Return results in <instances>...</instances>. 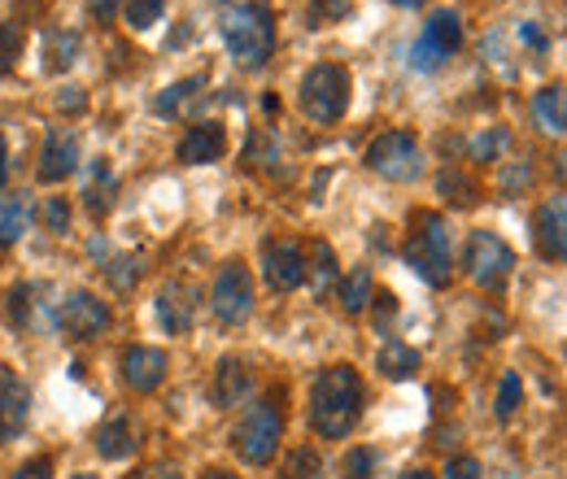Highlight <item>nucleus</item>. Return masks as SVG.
<instances>
[{
	"label": "nucleus",
	"instance_id": "obj_50",
	"mask_svg": "<svg viewBox=\"0 0 567 479\" xmlns=\"http://www.w3.org/2000/svg\"><path fill=\"white\" fill-rule=\"evenodd\" d=\"M74 479H96V476H74Z\"/></svg>",
	"mask_w": 567,
	"mask_h": 479
},
{
	"label": "nucleus",
	"instance_id": "obj_3",
	"mask_svg": "<svg viewBox=\"0 0 567 479\" xmlns=\"http://www.w3.org/2000/svg\"><path fill=\"white\" fill-rule=\"evenodd\" d=\"M406 262H411V271L420 274L424 283H432V288L450 283V227H445V218H441V214L420 209V214L411 218Z\"/></svg>",
	"mask_w": 567,
	"mask_h": 479
},
{
	"label": "nucleus",
	"instance_id": "obj_9",
	"mask_svg": "<svg viewBox=\"0 0 567 479\" xmlns=\"http://www.w3.org/2000/svg\"><path fill=\"white\" fill-rule=\"evenodd\" d=\"M210 310L214 319L227 323V327H236V323H245L254 314V279H249V271L240 262H227L218 271L210 292Z\"/></svg>",
	"mask_w": 567,
	"mask_h": 479
},
{
	"label": "nucleus",
	"instance_id": "obj_27",
	"mask_svg": "<svg viewBox=\"0 0 567 479\" xmlns=\"http://www.w3.org/2000/svg\"><path fill=\"white\" fill-rule=\"evenodd\" d=\"M367 301H371V271L354 267V271L341 279V305H346V314H362Z\"/></svg>",
	"mask_w": 567,
	"mask_h": 479
},
{
	"label": "nucleus",
	"instance_id": "obj_7",
	"mask_svg": "<svg viewBox=\"0 0 567 479\" xmlns=\"http://www.w3.org/2000/svg\"><path fill=\"white\" fill-rule=\"evenodd\" d=\"M458 49H463V22H458V13L454 9H436L424 22V35L411 49V66L424 70V74L427 70H441Z\"/></svg>",
	"mask_w": 567,
	"mask_h": 479
},
{
	"label": "nucleus",
	"instance_id": "obj_29",
	"mask_svg": "<svg viewBox=\"0 0 567 479\" xmlns=\"http://www.w3.org/2000/svg\"><path fill=\"white\" fill-rule=\"evenodd\" d=\"M162 9H166V0H127V27L132 31H148L153 22H162Z\"/></svg>",
	"mask_w": 567,
	"mask_h": 479
},
{
	"label": "nucleus",
	"instance_id": "obj_13",
	"mask_svg": "<svg viewBox=\"0 0 567 479\" xmlns=\"http://www.w3.org/2000/svg\"><path fill=\"white\" fill-rule=\"evenodd\" d=\"M533 227H537V249H542V258L567 262V197L542 201Z\"/></svg>",
	"mask_w": 567,
	"mask_h": 479
},
{
	"label": "nucleus",
	"instance_id": "obj_35",
	"mask_svg": "<svg viewBox=\"0 0 567 479\" xmlns=\"http://www.w3.org/2000/svg\"><path fill=\"white\" fill-rule=\"evenodd\" d=\"M519 397H524V384H519L515 371H506L502 384H497V418H511L515 406H519Z\"/></svg>",
	"mask_w": 567,
	"mask_h": 479
},
{
	"label": "nucleus",
	"instance_id": "obj_40",
	"mask_svg": "<svg viewBox=\"0 0 567 479\" xmlns=\"http://www.w3.org/2000/svg\"><path fill=\"white\" fill-rule=\"evenodd\" d=\"M44 214H49V227H53V231H66V227H71V206H66L62 197H53Z\"/></svg>",
	"mask_w": 567,
	"mask_h": 479
},
{
	"label": "nucleus",
	"instance_id": "obj_43",
	"mask_svg": "<svg viewBox=\"0 0 567 479\" xmlns=\"http://www.w3.org/2000/svg\"><path fill=\"white\" fill-rule=\"evenodd\" d=\"M528 184H533V170L519 166V170H511V175L502 179V192H515V188H528Z\"/></svg>",
	"mask_w": 567,
	"mask_h": 479
},
{
	"label": "nucleus",
	"instance_id": "obj_12",
	"mask_svg": "<svg viewBox=\"0 0 567 479\" xmlns=\"http://www.w3.org/2000/svg\"><path fill=\"white\" fill-rule=\"evenodd\" d=\"M157 323L171 332V336H184L193 323H197V288L193 283H166L157 292Z\"/></svg>",
	"mask_w": 567,
	"mask_h": 479
},
{
	"label": "nucleus",
	"instance_id": "obj_30",
	"mask_svg": "<svg viewBox=\"0 0 567 479\" xmlns=\"http://www.w3.org/2000/svg\"><path fill=\"white\" fill-rule=\"evenodd\" d=\"M350 9H354V0H310L306 18H310V27H328V22H341Z\"/></svg>",
	"mask_w": 567,
	"mask_h": 479
},
{
	"label": "nucleus",
	"instance_id": "obj_41",
	"mask_svg": "<svg viewBox=\"0 0 567 479\" xmlns=\"http://www.w3.org/2000/svg\"><path fill=\"white\" fill-rule=\"evenodd\" d=\"M118 9H123V0H87V13H92L96 22H114Z\"/></svg>",
	"mask_w": 567,
	"mask_h": 479
},
{
	"label": "nucleus",
	"instance_id": "obj_8",
	"mask_svg": "<svg viewBox=\"0 0 567 479\" xmlns=\"http://www.w3.org/2000/svg\"><path fill=\"white\" fill-rule=\"evenodd\" d=\"M463 267L472 274V283H481V288H502L511 271H515V253H511V244L494 236V231H472V240H467V258H463Z\"/></svg>",
	"mask_w": 567,
	"mask_h": 479
},
{
	"label": "nucleus",
	"instance_id": "obj_31",
	"mask_svg": "<svg viewBox=\"0 0 567 479\" xmlns=\"http://www.w3.org/2000/svg\"><path fill=\"white\" fill-rule=\"evenodd\" d=\"M18 53H22V27L18 22H0V74L18 66Z\"/></svg>",
	"mask_w": 567,
	"mask_h": 479
},
{
	"label": "nucleus",
	"instance_id": "obj_38",
	"mask_svg": "<svg viewBox=\"0 0 567 479\" xmlns=\"http://www.w3.org/2000/svg\"><path fill=\"white\" fill-rule=\"evenodd\" d=\"M445 479H481V462L467 458V454L463 458H450L445 462Z\"/></svg>",
	"mask_w": 567,
	"mask_h": 479
},
{
	"label": "nucleus",
	"instance_id": "obj_14",
	"mask_svg": "<svg viewBox=\"0 0 567 479\" xmlns=\"http://www.w3.org/2000/svg\"><path fill=\"white\" fill-rule=\"evenodd\" d=\"M27 414H31V388L13 371H0V440H18Z\"/></svg>",
	"mask_w": 567,
	"mask_h": 479
},
{
	"label": "nucleus",
	"instance_id": "obj_4",
	"mask_svg": "<svg viewBox=\"0 0 567 479\" xmlns=\"http://www.w3.org/2000/svg\"><path fill=\"white\" fill-rule=\"evenodd\" d=\"M350 110V70L332 66V62H319V66L306 70L301 79V114L319 127L346 118Z\"/></svg>",
	"mask_w": 567,
	"mask_h": 479
},
{
	"label": "nucleus",
	"instance_id": "obj_21",
	"mask_svg": "<svg viewBox=\"0 0 567 479\" xmlns=\"http://www.w3.org/2000/svg\"><path fill=\"white\" fill-rule=\"evenodd\" d=\"M35 296V283H22V288H13V319L22 323V327H31V332H49L53 323H58V314H53V305L49 301H31Z\"/></svg>",
	"mask_w": 567,
	"mask_h": 479
},
{
	"label": "nucleus",
	"instance_id": "obj_26",
	"mask_svg": "<svg viewBox=\"0 0 567 479\" xmlns=\"http://www.w3.org/2000/svg\"><path fill=\"white\" fill-rule=\"evenodd\" d=\"M74 58H79V35L74 31H49L44 35V66L53 70V74L71 70Z\"/></svg>",
	"mask_w": 567,
	"mask_h": 479
},
{
	"label": "nucleus",
	"instance_id": "obj_1",
	"mask_svg": "<svg viewBox=\"0 0 567 479\" xmlns=\"http://www.w3.org/2000/svg\"><path fill=\"white\" fill-rule=\"evenodd\" d=\"M362 414V379L354 366H328L319 371L310 388V423L323 440H346Z\"/></svg>",
	"mask_w": 567,
	"mask_h": 479
},
{
	"label": "nucleus",
	"instance_id": "obj_17",
	"mask_svg": "<svg viewBox=\"0 0 567 479\" xmlns=\"http://www.w3.org/2000/svg\"><path fill=\"white\" fill-rule=\"evenodd\" d=\"M223 153H227V132L218 123H197L179 139V162H188V166H210Z\"/></svg>",
	"mask_w": 567,
	"mask_h": 479
},
{
	"label": "nucleus",
	"instance_id": "obj_48",
	"mask_svg": "<svg viewBox=\"0 0 567 479\" xmlns=\"http://www.w3.org/2000/svg\"><path fill=\"white\" fill-rule=\"evenodd\" d=\"M202 479H236V476H227V471H210V476H202Z\"/></svg>",
	"mask_w": 567,
	"mask_h": 479
},
{
	"label": "nucleus",
	"instance_id": "obj_49",
	"mask_svg": "<svg viewBox=\"0 0 567 479\" xmlns=\"http://www.w3.org/2000/svg\"><path fill=\"white\" fill-rule=\"evenodd\" d=\"M393 4H406V9H415V4H424V0H393Z\"/></svg>",
	"mask_w": 567,
	"mask_h": 479
},
{
	"label": "nucleus",
	"instance_id": "obj_18",
	"mask_svg": "<svg viewBox=\"0 0 567 479\" xmlns=\"http://www.w3.org/2000/svg\"><path fill=\"white\" fill-rule=\"evenodd\" d=\"M249 393H254V375H249V366H245L240 357H223L218 371H214V406L231 410V406H240Z\"/></svg>",
	"mask_w": 567,
	"mask_h": 479
},
{
	"label": "nucleus",
	"instance_id": "obj_37",
	"mask_svg": "<svg viewBox=\"0 0 567 479\" xmlns=\"http://www.w3.org/2000/svg\"><path fill=\"white\" fill-rule=\"evenodd\" d=\"M136 279H141V262H136V258H118V262H110V283H114V288L132 292Z\"/></svg>",
	"mask_w": 567,
	"mask_h": 479
},
{
	"label": "nucleus",
	"instance_id": "obj_46",
	"mask_svg": "<svg viewBox=\"0 0 567 479\" xmlns=\"http://www.w3.org/2000/svg\"><path fill=\"white\" fill-rule=\"evenodd\" d=\"M9 179V153H4V136H0V184Z\"/></svg>",
	"mask_w": 567,
	"mask_h": 479
},
{
	"label": "nucleus",
	"instance_id": "obj_25",
	"mask_svg": "<svg viewBox=\"0 0 567 479\" xmlns=\"http://www.w3.org/2000/svg\"><path fill=\"white\" fill-rule=\"evenodd\" d=\"M202 87H206V79H202V74L179 79V83H171V87L157 96V105H153V110H157L162 118H179V114H184V105H188V101H197V92H202Z\"/></svg>",
	"mask_w": 567,
	"mask_h": 479
},
{
	"label": "nucleus",
	"instance_id": "obj_16",
	"mask_svg": "<svg viewBox=\"0 0 567 479\" xmlns=\"http://www.w3.org/2000/svg\"><path fill=\"white\" fill-rule=\"evenodd\" d=\"M74 170H79V139L71 132H49L44 148H40V179L62 184Z\"/></svg>",
	"mask_w": 567,
	"mask_h": 479
},
{
	"label": "nucleus",
	"instance_id": "obj_36",
	"mask_svg": "<svg viewBox=\"0 0 567 479\" xmlns=\"http://www.w3.org/2000/svg\"><path fill=\"white\" fill-rule=\"evenodd\" d=\"M441 192H454V197H450L454 206H472V201H476V184L463 179L458 170H445V175H441Z\"/></svg>",
	"mask_w": 567,
	"mask_h": 479
},
{
	"label": "nucleus",
	"instance_id": "obj_45",
	"mask_svg": "<svg viewBox=\"0 0 567 479\" xmlns=\"http://www.w3.org/2000/svg\"><path fill=\"white\" fill-rule=\"evenodd\" d=\"M62 110H83V96H79V87H66V96H62Z\"/></svg>",
	"mask_w": 567,
	"mask_h": 479
},
{
	"label": "nucleus",
	"instance_id": "obj_32",
	"mask_svg": "<svg viewBox=\"0 0 567 479\" xmlns=\"http://www.w3.org/2000/svg\"><path fill=\"white\" fill-rule=\"evenodd\" d=\"M502 148H506V132H502V127H489V132L472 136V144H467L472 162H497V153H502Z\"/></svg>",
	"mask_w": 567,
	"mask_h": 479
},
{
	"label": "nucleus",
	"instance_id": "obj_34",
	"mask_svg": "<svg viewBox=\"0 0 567 479\" xmlns=\"http://www.w3.org/2000/svg\"><path fill=\"white\" fill-rule=\"evenodd\" d=\"M375 467H380V454L367 445L346 454V479H375Z\"/></svg>",
	"mask_w": 567,
	"mask_h": 479
},
{
	"label": "nucleus",
	"instance_id": "obj_39",
	"mask_svg": "<svg viewBox=\"0 0 567 479\" xmlns=\"http://www.w3.org/2000/svg\"><path fill=\"white\" fill-rule=\"evenodd\" d=\"M53 476V458H31V462H22L13 479H49Z\"/></svg>",
	"mask_w": 567,
	"mask_h": 479
},
{
	"label": "nucleus",
	"instance_id": "obj_15",
	"mask_svg": "<svg viewBox=\"0 0 567 479\" xmlns=\"http://www.w3.org/2000/svg\"><path fill=\"white\" fill-rule=\"evenodd\" d=\"M123 379H127L136 393L162 388V379H166V353H162V348H148V344H132V348L123 353Z\"/></svg>",
	"mask_w": 567,
	"mask_h": 479
},
{
	"label": "nucleus",
	"instance_id": "obj_47",
	"mask_svg": "<svg viewBox=\"0 0 567 479\" xmlns=\"http://www.w3.org/2000/svg\"><path fill=\"white\" fill-rule=\"evenodd\" d=\"M398 479H436L432 471H424V467H415V471H406V476H398Z\"/></svg>",
	"mask_w": 567,
	"mask_h": 479
},
{
	"label": "nucleus",
	"instance_id": "obj_11",
	"mask_svg": "<svg viewBox=\"0 0 567 479\" xmlns=\"http://www.w3.org/2000/svg\"><path fill=\"white\" fill-rule=\"evenodd\" d=\"M262 279L271 292H292L306 283V249L297 240H276L262 253Z\"/></svg>",
	"mask_w": 567,
	"mask_h": 479
},
{
	"label": "nucleus",
	"instance_id": "obj_10",
	"mask_svg": "<svg viewBox=\"0 0 567 479\" xmlns=\"http://www.w3.org/2000/svg\"><path fill=\"white\" fill-rule=\"evenodd\" d=\"M110 323H114L110 305L96 301L92 292H71V296L62 301V310H58V327H62L66 336H74V341H92V336L110 332Z\"/></svg>",
	"mask_w": 567,
	"mask_h": 479
},
{
	"label": "nucleus",
	"instance_id": "obj_23",
	"mask_svg": "<svg viewBox=\"0 0 567 479\" xmlns=\"http://www.w3.org/2000/svg\"><path fill=\"white\" fill-rule=\"evenodd\" d=\"M310 267H306V274H310V292L323 301L328 292H332V283H337V253H332V244H323V240H315L310 244Z\"/></svg>",
	"mask_w": 567,
	"mask_h": 479
},
{
	"label": "nucleus",
	"instance_id": "obj_19",
	"mask_svg": "<svg viewBox=\"0 0 567 479\" xmlns=\"http://www.w3.org/2000/svg\"><path fill=\"white\" fill-rule=\"evenodd\" d=\"M136 445H141V440H136V423H132V414H110V418L96 427V454L110 458V462L132 458Z\"/></svg>",
	"mask_w": 567,
	"mask_h": 479
},
{
	"label": "nucleus",
	"instance_id": "obj_2",
	"mask_svg": "<svg viewBox=\"0 0 567 479\" xmlns=\"http://www.w3.org/2000/svg\"><path fill=\"white\" fill-rule=\"evenodd\" d=\"M223 44L240 66L258 70L276 53V13L262 0H245L223 18Z\"/></svg>",
	"mask_w": 567,
	"mask_h": 479
},
{
	"label": "nucleus",
	"instance_id": "obj_28",
	"mask_svg": "<svg viewBox=\"0 0 567 479\" xmlns=\"http://www.w3.org/2000/svg\"><path fill=\"white\" fill-rule=\"evenodd\" d=\"M92 175H96V184H87V206L96 209V214H105V209L114 206V175H110V166L105 162H96L92 166Z\"/></svg>",
	"mask_w": 567,
	"mask_h": 479
},
{
	"label": "nucleus",
	"instance_id": "obj_42",
	"mask_svg": "<svg viewBox=\"0 0 567 479\" xmlns=\"http://www.w3.org/2000/svg\"><path fill=\"white\" fill-rule=\"evenodd\" d=\"M515 35H519V40H524L533 53H546V35L537 31V22H519V31H515Z\"/></svg>",
	"mask_w": 567,
	"mask_h": 479
},
{
	"label": "nucleus",
	"instance_id": "obj_20",
	"mask_svg": "<svg viewBox=\"0 0 567 479\" xmlns=\"http://www.w3.org/2000/svg\"><path fill=\"white\" fill-rule=\"evenodd\" d=\"M533 123L546 132V136L564 139L567 136V87H542L533 96Z\"/></svg>",
	"mask_w": 567,
	"mask_h": 479
},
{
	"label": "nucleus",
	"instance_id": "obj_24",
	"mask_svg": "<svg viewBox=\"0 0 567 479\" xmlns=\"http://www.w3.org/2000/svg\"><path fill=\"white\" fill-rule=\"evenodd\" d=\"M27 231H31V201L27 197L0 201V244H18Z\"/></svg>",
	"mask_w": 567,
	"mask_h": 479
},
{
	"label": "nucleus",
	"instance_id": "obj_5",
	"mask_svg": "<svg viewBox=\"0 0 567 479\" xmlns=\"http://www.w3.org/2000/svg\"><path fill=\"white\" fill-rule=\"evenodd\" d=\"M280 436H284L280 406H276V402H258V406H249V414L236 423L231 445H236V454H240L249 467H267V462L276 458V449H280Z\"/></svg>",
	"mask_w": 567,
	"mask_h": 479
},
{
	"label": "nucleus",
	"instance_id": "obj_22",
	"mask_svg": "<svg viewBox=\"0 0 567 479\" xmlns=\"http://www.w3.org/2000/svg\"><path fill=\"white\" fill-rule=\"evenodd\" d=\"M375 366H380V375H389V379H411V375L420 371V353H415L411 344L389 341L384 348H380Z\"/></svg>",
	"mask_w": 567,
	"mask_h": 479
},
{
	"label": "nucleus",
	"instance_id": "obj_44",
	"mask_svg": "<svg viewBox=\"0 0 567 479\" xmlns=\"http://www.w3.org/2000/svg\"><path fill=\"white\" fill-rule=\"evenodd\" d=\"M132 479H179V467H171V462H162V467H144V471H136Z\"/></svg>",
	"mask_w": 567,
	"mask_h": 479
},
{
	"label": "nucleus",
	"instance_id": "obj_6",
	"mask_svg": "<svg viewBox=\"0 0 567 479\" xmlns=\"http://www.w3.org/2000/svg\"><path fill=\"white\" fill-rule=\"evenodd\" d=\"M367 166L393 184H411L424 175V153H420V139L411 132H384L380 139H371L367 148Z\"/></svg>",
	"mask_w": 567,
	"mask_h": 479
},
{
	"label": "nucleus",
	"instance_id": "obj_33",
	"mask_svg": "<svg viewBox=\"0 0 567 479\" xmlns=\"http://www.w3.org/2000/svg\"><path fill=\"white\" fill-rule=\"evenodd\" d=\"M284 476L288 479H323V458H319L315 449H297V454L288 458Z\"/></svg>",
	"mask_w": 567,
	"mask_h": 479
}]
</instances>
